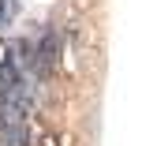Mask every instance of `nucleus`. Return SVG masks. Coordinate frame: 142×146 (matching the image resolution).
<instances>
[{
	"label": "nucleus",
	"instance_id": "1",
	"mask_svg": "<svg viewBox=\"0 0 142 146\" xmlns=\"http://www.w3.org/2000/svg\"><path fill=\"white\" fill-rule=\"evenodd\" d=\"M19 4H22V0H0V30L15 23V15H19Z\"/></svg>",
	"mask_w": 142,
	"mask_h": 146
}]
</instances>
